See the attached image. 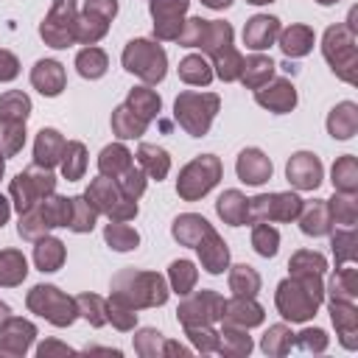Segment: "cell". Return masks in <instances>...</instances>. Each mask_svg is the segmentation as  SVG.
Returning a JSON list of instances; mask_svg holds the SVG:
<instances>
[{
  "instance_id": "6da1fadb",
  "label": "cell",
  "mask_w": 358,
  "mask_h": 358,
  "mask_svg": "<svg viewBox=\"0 0 358 358\" xmlns=\"http://www.w3.org/2000/svg\"><path fill=\"white\" fill-rule=\"evenodd\" d=\"M218 109V98L215 95H196V92H185L176 98V120L193 134L201 137L213 120Z\"/></svg>"
},
{
  "instance_id": "7a4b0ae2",
  "label": "cell",
  "mask_w": 358,
  "mask_h": 358,
  "mask_svg": "<svg viewBox=\"0 0 358 358\" xmlns=\"http://www.w3.org/2000/svg\"><path fill=\"white\" fill-rule=\"evenodd\" d=\"M123 64L129 73H137L145 81H159L165 76V53L157 45H151L148 39L129 42V48L123 53Z\"/></svg>"
},
{
  "instance_id": "3957f363",
  "label": "cell",
  "mask_w": 358,
  "mask_h": 358,
  "mask_svg": "<svg viewBox=\"0 0 358 358\" xmlns=\"http://www.w3.org/2000/svg\"><path fill=\"white\" fill-rule=\"evenodd\" d=\"M218 173H221V165L215 157H199L196 162H190L179 179V193L185 199H196L201 193H207L215 182H218Z\"/></svg>"
},
{
  "instance_id": "277c9868",
  "label": "cell",
  "mask_w": 358,
  "mask_h": 358,
  "mask_svg": "<svg viewBox=\"0 0 358 358\" xmlns=\"http://www.w3.org/2000/svg\"><path fill=\"white\" fill-rule=\"evenodd\" d=\"M53 185H56V179H53L50 171L39 173V168H31V171L20 173V176L14 179V185H11V193L17 196V210H20V215L28 213V210L36 204L39 196L50 193Z\"/></svg>"
},
{
  "instance_id": "5b68a950",
  "label": "cell",
  "mask_w": 358,
  "mask_h": 358,
  "mask_svg": "<svg viewBox=\"0 0 358 358\" xmlns=\"http://www.w3.org/2000/svg\"><path fill=\"white\" fill-rule=\"evenodd\" d=\"M31 308H36L42 316H48L50 322L56 319V324H70L76 319L73 313V302L67 296H62L53 285H36L31 294Z\"/></svg>"
},
{
  "instance_id": "8992f818",
  "label": "cell",
  "mask_w": 358,
  "mask_h": 358,
  "mask_svg": "<svg viewBox=\"0 0 358 358\" xmlns=\"http://www.w3.org/2000/svg\"><path fill=\"white\" fill-rule=\"evenodd\" d=\"M87 199H90V201H95V204H98V210L109 213L115 221H126V218L137 215V204H134L131 199H126V204H120L123 199L117 196V187H115V185H109L106 179H95V182H92V187L87 190Z\"/></svg>"
},
{
  "instance_id": "52a82bcc",
  "label": "cell",
  "mask_w": 358,
  "mask_h": 358,
  "mask_svg": "<svg viewBox=\"0 0 358 358\" xmlns=\"http://www.w3.org/2000/svg\"><path fill=\"white\" fill-rule=\"evenodd\" d=\"M288 179L302 187V190H313L319 182H322V165L313 154H294L291 162H288Z\"/></svg>"
},
{
  "instance_id": "ba28073f",
  "label": "cell",
  "mask_w": 358,
  "mask_h": 358,
  "mask_svg": "<svg viewBox=\"0 0 358 358\" xmlns=\"http://www.w3.org/2000/svg\"><path fill=\"white\" fill-rule=\"evenodd\" d=\"M238 176L246 185H263L271 176V162L257 148H246L238 157Z\"/></svg>"
},
{
  "instance_id": "9c48e42d",
  "label": "cell",
  "mask_w": 358,
  "mask_h": 358,
  "mask_svg": "<svg viewBox=\"0 0 358 358\" xmlns=\"http://www.w3.org/2000/svg\"><path fill=\"white\" fill-rule=\"evenodd\" d=\"M31 81L42 95H59L62 87H64V70H62L59 62L42 59V62H36V67L31 73Z\"/></svg>"
},
{
  "instance_id": "30bf717a",
  "label": "cell",
  "mask_w": 358,
  "mask_h": 358,
  "mask_svg": "<svg viewBox=\"0 0 358 358\" xmlns=\"http://www.w3.org/2000/svg\"><path fill=\"white\" fill-rule=\"evenodd\" d=\"M187 8V0H154L151 3V14L157 20V34L171 39L176 36V31L171 25H179V14Z\"/></svg>"
},
{
  "instance_id": "8fae6325",
  "label": "cell",
  "mask_w": 358,
  "mask_h": 358,
  "mask_svg": "<svg viewBox=\"0 0 358 358\" xmlns=\"http://www.w3.org/2000/svg\"><path fill=\"white\" fill-rule=\"evenodd\" d=\"M277 31H280V25H277V20L274 17H252L249 22H246V28H243V39H246V45L249 48H255V50H263V48H268L271 45V39L277 36Z\"/></svg>"
},
{
  "instance_id": "7c38bea8",
  "label": "cell",
  "mask_w": 358,
  "mask_h": 358,
  "mask_svg": "<svg viewBox=\"0 0 358 358\" xmlns=\"http://www.w3.org/2000/svg\"><path fill=\"white\" fill-rule=\"evenodd\" d=\"M64 145L67 143L59 137L56 129H42L39 137H36V165H45V168L56 165L64 154Z\"/></svg>"
},
{
  "instance_id": "4fadbf2b",
  "label": "cell",
  "mask_w": 358,
  "mask_h": 358,
  "mask_svg": "<svg viewBox=\"0 0 358 358\" xmlns=\"http://www.w3.org/2000/svg\"><path fill=\"white\" fill-rule=\"evenodd\" d=\"M207 241L210 243H196V249H199V255H201V260H204V266H207V271L210 274H221L224 271V266H227V257H229V252H227V246L218 241V235L210 229V235H207Z\"/></svg>"
},
{
  "instance_id": "5bb4252c",
  "label": "cell",
  "mask_w": 358,
  "mask_h": 358,
  "mask_svg": "<svg viewBox=\"0 0 358 358\" xmlns=\"http://www.w3.org/2000/svg\"><path fill=\"white\" fill-rule=\"evenodd\" d=\"M207 229H210V224L201 215H182L173 221V238L187 243V246H196Z\"/></svg>"
},
{
  "instance_id": "9a60e30c",
  "label": "cell",
  "mask_w": 358,
  "mask_h": 358,
  "mask_svg": "<svg viewBox=\"0 0 358 358\" xmlns=\"http://www.w3.org/2000/svg\"><path fill=\"white\" fill-rule=\"evenodd\" d=\"M274 92H257V103H263V106H268V109H274V112H285V109H291L294 103H296V92H294V87H288L285 81H277L274 87H271Z\"/></svg>"
},
{
  "instance_id": "2e32d148",
  "label": "cell",
  "mask_w": 358,
  "mask_h": 358,
  "mask_svg": "<svg viewBox=\"0 0 358 358\" xmlns=\"http://www.w3.org/2000/svg\"><path fill=\"white\" fill-rule=\"evenodd\" d=\"M246 213H249V207H246V199H243L238 190H227V193L218 199V215H221V218H227L232 227L243 224Z\"/></svg>"
},
{
  "instance_id": "e0dca14e",
  "label": "cell",
  "mask_w": 358,
  "mask_h": 358,
  "mask_svg": "<svg viewBox=\"0 0 358 358\" xmlns=\"http://www.w3.org/2000/svg\"><path fill=\"white\" fill-rule=\"evenodd\" d=\"M327 126H330V134L338 137V140L352 137V131H355V106L352 103H341L338 109H333Z\"/></svg>"
},
{
  "instance_id": "ac0fdd59",
  "label": "cell",
  "mask_w": 358,
  "mask_h": 358,
  "mask_svg": "<svg viewBox=\"0 0 358 358\" xmlns=\"http://www.w3.org/2000/svg\"><path fill=\"white\" fill-rule=\"evenodd\" d=\"M34 257H36V266H39L42 271H56V268L62 266L64 249H62L59 241H53V238H42V241L36 243Z\"/></svg>"
},
{
  "instance_id": "d6986e66",
  "label": "cell",
  "mask_w": 358,
  "mask_h": 358,
  "mask_svg": "<svg viewBox=\"0 0 358 358\" xmlns=\"http://www.w3.org/2000/svg\"><path fill=\"white\" fill-rule=\"evenodd\" d=\"M25 143V131H22V123L20 120H3L0 123V157H11L22 148Z\"/></svg>"
},
{
  "instance_id": "ffe728a7",
  "label": "cell",
  "mask_w": 358,
  "mask_h": 358,
  "mask_svg": "<svg viewBox=\"0 0 358 358\" xmlns=\"http://www.w3.org/2000/svg\"><path fill=\"white\" fill-rule=\"evenodd\" d=\"M76 67H78V73H81L84 78H98V76L106 73V56H103V50H98V48H87V50L78 53Z\"/></svg>"
},
{
  "instance_id": "44dd1931",
  "label": "cell",
  "mask_w": 358,
  "mask_h": 358,
  "mask_svg": "<svg viewBox=\"0 0 358 358\" xmlns=\"http://www.w3.org/2000/svg\"><path fill=\"white\" fill-rule=\"evenodd\" d=\"M28 109H31V101L22 92H6L0 98V115H3V120H20V123H25Z\"/></svg>"
},
{
  "instance_id": "7402d4cb",
  "label": "cell",
  "mask_w": 358,
  "mask_h": 358,
  "mask_svg": "<svg viewBox=\"0 0 358 358\" xmlns=\"http://www.w3.org/2000/svg\"><path fill=\"white\" fill-rule=\"evenodd\" d=\"M310 45H313L310 31L302 28V25H294V28H288V31L282 34V45H280V48H282L288 56H302V53L310 50Z\"/></svg>"
},
{
  "instance_id": "603a6c76",
  "label": "cell",
  "mask_w": 358,
  "mask_h": 358,
  "mask_svg": "<svg viewBox=\"0 0 358 358\" xmlns=\"http://www.w3.org/2000/svg\"><path fill=\"white\" fill-rule=\"evenodd\" d=\"M101 171L103 173H112V176H117V173H123L129 165H131V157H129V151L123 148V145H106L103 151H101Z\"/></svg>"
},
{
  "instance_id": "cb8c5ba5",
  "label": "cell",
  "mask_w": 358,
  "mask_h": 358,
  "mask_svg": "<svg viewBox=\"0 0 358 358\" xmlns=\"http://www.w3.org/2000/svg\"><path fill=\"white\" fill-rule=\"evenodd\" d=\"M112 126H115L117 137H140L143 129H145V120H143V117H131L129 106H120V109L112 115Z\"/></svg>"
},
{
  "instance_id": "d4e9b609",
  "label": "cell",
  "mask_w": 358,
  "mask_h": 358,
  "mask_svg": "<svg viewBox=\"0 0 358 358\" xmlns=\"http://www.w3.org/2000/svg\"><path fill=\"white\" fill-rule=\"evenodd\" d=\"M140 162L148 168L154 179H162L168 173V154L157 145H140Z\"/></svg>"
},
{
  "instance_id": "484cf974",
  "label": "cell",
  "mask_w": 358,
  "mask_h": 358,
  "mask_svg": "<svg viewBox=\"0 0 358 358\" xmlns=\"http://www.w3.org/2000/svg\"><path fill=\"white\" fill-rule=\"evenodd\" d=\"M179 76L187 81V84H207L210 81V67L201 56H187L182 64H179Z\"/></svg>"
},
{
  "instance_id": "4316f807",
  "label": "cell",
  "mask_w": 358,
  "mask_h": 358,
  "mask_svg": "<svg viewBox=\"0 0 358 358\" xmlns=\"http://www.w3.org/2000/svg\"><path fill=\"white\" fill-rule=\"evenodd\" d=\"M215 67H218V76H221V78L232 81V78L241 76L243 62H241V56H238L229 45H224V50H215Z\"/></svg>"
},
{
  "instance_id": "83f0119b",
  "label": "cell",
  "mask_w": 358,
  "mask_h": 358,
  "mask_svg": "<svg viewBox=\"0 0 358 358\" xmlns=\"http://www.w3.org/2000/svg\"><path fill=\"white\" fill-rule=\"evenodd\" d=\"M246 73H243V84H249V87H257L263 78H268L271 73H274V62L271 59H266V56H252V59H246Z\"/></svg>"
},
{
  "instance_id": "f1b7e54d",
  "label": "cell",
  "mask_w": 358,
  "mask_h": 358,
  "mask_svg": "<svg viewBox=\"0 0 358 358\" xmlns=\"http://www.w3.org/2000/svg\"><path fill=\"white\" fill-rule=\"evenodd\" d=\"M73 201V213H70V227L76 232H90L95 227V210L90 207L87 199H70Z\"/></svg>"
},
{
  "instance_id": "f546056e",
  "label": "cell",
  "mask_w": 358,
  "mask_h": 358,
  "mask_svg": "<svg viewBox=\"0 0 358 358\" xmlns=\"http://www.w3.org/2000/svg\"><path fill=\"white\" fill-rule=\"evenodd\" d=\"M129 106H131L134 112H140L143 120H148L151 115L159 112V98H157L151 90H134L131 98H129Z\"/></svg>"
},
{
  "instance_id": "4dcf8cb0",
  "label": "cell",
  "mask_w": 358,
  "mask_h": 358,
  "mask_svg": "<svg viewBox=\"0 0 358 358\" xmlns=\"http://www.w3.org/2000/svg\"><path fill=\"white\" fill-rule=\"evenodd\" d=\"M62 157H64V176L67 179H81V173H84V145L81 143H67Z\"/></svg>"
},
{
  "instance_id": "1f68e13d",
  "label": "cell",
  "mask_w": 358,
  "mask_h": 358,
  "mask_svg": "<svg viewBox=\"0 0 358 358\" xmlns=\"http://www.w3.org/2000/svg\"><path fill=\"white\" fill-rule=\"evenodd\" d=\"M106 241H109L115 249L126 252V249H134L140 238H137V232H134L131 227H123V224H109V227H106Z\"/></svg>"
},
{
  "instance_id": "d6a6232c",
  "label": "cell",
  "mask_w": 358,
  "mask_h": 358,
  "mask_svg": "<svg viewBox=\"0 0 358 358\" xmlns=\"http://www.w3.org/2000/svg\"><path fill=\"white\" fill-rule=\"evenodd\" d=\"M171 280H173V288L179 294H187V288L196 280V268L187 260H176V263H171Z\"/></svg>"
},
{
  "instance_id": "836d02e7",
  "label": "cell",
  "mask_w": 358,
  "mask_h": 358,
  "mask_svg": "<svg viewBox=\"0 0 358 358\" xmlns=\"http://www.w3.org/2000/svg\"><path fill=\"white\" fill-rule=\"evenodd\" d=\"M327 229H330V224L324 218V204H313L308 210V215L302 218V232H308V235H324Z\"/></svg>"
},
{
  "instance_id": "e575fe53",
  "label": "cell",
  "mask_w": 358,
  "mask_h": 358,
  "mask_svg": "<svg viewBox=\"0 0 358 358\" xmlns=\"http://www.w3.org/2000/svg\"><path fill=\"white\" fill-rule=\"evenodd\" d=\"M255 249L263 255V257H271V255H277V243H280V235L274 232V229H268V227H255Z\"/></svg>"
},
{
  "instance_id": "d590c367",
  "label": "cell",
  "mask_w": 358,
  "mask_h": 358,
  "mask_svg": "<svg viewBox=\"0 0 358 358\" xmlns=\"http://www.w3.org/2000/svg\"><path fill=\"white\" fill-rule=\"evenodd\" d=\"M257 285H260V280H257V274L249 266H235V271H232V288L238 294H249L252 296L257 291Z\"/></svg>"
},
{
  "instance_id": "8d00e7d4",
  "label": "cell",
  "mask_w": 358,
  "mask_h": 358,
  "mask_svg": "<svg viewBox=\"0 0 358 358\" xmlns=\"http://www.w3.org/2000/svg\"><path fill=\"white\" fill-rule=\"evenodd\" d=\"M120 190L126 193V199H137V196L145 190V179H143V173H140L134 165H129V168L123 171V179H120Z\"/></svg>"
},
{
  "instance_id": "74e56055",
  "label": "cell",
  "mask_w": 358,
  "mask_h": 358,
  "mask_svg": "<svg viewBox=\"0 0 358 358\" xmlns=\"http://www.w3.org/2000/svg\"><path fill=\"white\" fill-rule=\"evenodd\" d=\"M333 182L341 187V190H352L355 187V171H352V157L341 159L336 168H333Z\"/></svg>"
},
{
  "instance_id": "f35d334b",
  "label": "cell",
  "mask_w": 358,
  "mask_h": 358,
  "mask_svg": "<svg viewBox=\"0 0 358 358\" xmlns=\"http://www.w3.org/2000/svg\"><path fill=\"white\" fill-rule=\"evenodd\" d=\"M204 31H207V20H190V22H187V31L179 34L176 39H179L182 45H187V48H199L201 39H204Z\"/></svg>"
},
{
  "instance_id": "ab89813d",
  "label": "cell",
  "mask_w": 358,
  "mask_h": 358,
  "mask_svg": "<svg viewBox=\"0 0 358 358\" xmlns=\"http://www.w3.org/2000/svg\"><path fill=\"white\" fill-rule=\"evenodd\" d=\"M235 308H238V313L232 316L235 322H243V324H257L260 319H263V310L257 308V305H252V302H235Z\"/></svg>"
},
{
  "instance_id": "60d3db41",
  "label": "cell",
  "mask_w": 358,
  "mask_h": 358,
  "mask_svg": "<svg viewBox=\"0 0 358 358\" xmlns=\"http://www.w3.org/2000/svg\"><path fill=\"white\" fill-rule=\"evenodd\" d=\"M76 302H78V305L84 308V316H87V319H92V324H101V319L95 316V313H98V308H101V299H98V296H90V294H81V296H78Z\"/></svg>"
},
{
  "instance_id": "b9f144b4",
  "label": "cell",
  "mask_w": 358,
  "mask_h": 358,
  "mask_svg": "<svg viewBox=\"0 0 358 358\" xmlns=\"http://www.w3.org/2000/svg\"><path fill=\"white\" fill-rule=\"evenodd\" d=\"M17 76V59L8 50H0V81H11Z\"/></svg>"
},
{
  "instance_id": "7bdbcfd3",
  "label": "cell",
  "mask_w": 358,
  "mask_h": 358,
  "mask_svg": "<svg viewBox=\"0 0 358 358\" xmlns=\"http://www.w3.org/2000/svg\"><path fill=\"white\" fill-rule=\"evenodd\" d=\"M6 218H8V204H6V199L0 196V227L6 224Z\"/></svg>"
},
{
  "instance_id": "ee69618b",
  "label": "cell",
  "mask_w": 358,
  "mask_h": 358,
  "mask_svg": "<svg viewBox=\"0 0 358 358\" xmlns=\"http://www.w3.org/2000/svg\"><path fill=\"white\" fill-rule=\"evenodd\" d=\"M204 6H210V8H224V6H229L232 0H201Z\"/></svg>"
},
{
  "instance_id": "f6af8a7d",
  "label": "cell",
  "mask_w": 358,
  "mask_h": 358,
  "mask_svg": "<svg viewBox=\"0 0 358 358\" xmlns=\"http://www.w3.org/2000/svg\"><path fill=\"white\" fill-rule=\"evenodd\" d=\"M249 3H257L260 6V3H271V0H249Z\"/></svg>"
},
{
  "instance_id": "bcb514c9",
  "label": "cell",
  "mask_w": 358,
  "mask_h": 358,
  "mask_svg": "<svg viewBox=\"0 0 358 358\" xmlns=\"http://www.w3.org/2000/svg\"><path fill=\"white\" fill-rule=\"evenodd\" d=\"M319 3H324V6H330V3H336V0H319Z\"/></svg>"
},
{
  "instance_id": "7dc6e473",
  "label": "cell",
  "mask_w": 358,
  "mask_h": 358,
  "mask_svg": "<svg viewBox=\"0 0 358 358\" xmlns=\"http://www.w3.org/2000/svg\"><path fill=\"white\" fill-rule=\"evenodd\" d=\"M0 173H3V159H0Z\"/></svg>"
}]
</instances>
